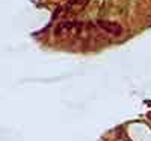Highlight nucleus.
<instances>
[{"instance_id": "1", "label": "nucleus", "mask_w": 151, "mask_h": 141, "mask_svg": "<svg viewBox=\"0 0 151 141\" xmlns=\"http://www.w3.org/2000/svg\"><path fill=\"white\" fill-rule=\"evenodd\" d=\"M97 26L101 29V31H104V32H107L109 35H115V36H119V35H122V28L119 26L118 23H115V21H107V20H98L97 21Z\"/></svg>"}, {"instance_id": "2", "label": "nucleus", "mask_w": 151, "mask_h": 141, "mask_svg": "<svg viewBox=\"0 0 151 141\" xmlns=\"http://www.w3.org/2000/svg\"><path fill=\"white\" fill-rule=\"evenodd\" d=\"M79 28H82V23H79V21H62L59 26L55 29V35L59 36L62 33L71 31V29H79Z\"/></svg>"}, {"instance_id": "3", "label": "nucleus", "mask_w": 151, "mask_h": 141, "mask_svg": "<svg viewBox=\"0 0 151 141\" xmlns=\"http://www.w3.org/2000/svg\"><path fill=\"white\" fill-rule=\"evenodd\" d=\"M64 12V6H59L55 12H53V20H58L59 17H60V14Z\"/></svg>"}]
</instances>
